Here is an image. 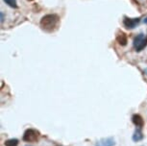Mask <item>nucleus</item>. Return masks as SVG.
<instances>
[{
    "label": "nucleus",
    "instance_id": "obj_1",
    "mask_svg": "<svg viewBox=\"0 0 147 146\" xmlns=\"http://www.w3.org/2000/svg\"><path fill=\"white\" fill-rule=\"evenodd\" d=\"M59 21H60V17L57 15H54V13H52V15H46L41 18L40 27L44 31L52 32L57 27Z\"/></svg>",
    "mask_w": 147,
    "mask_h": 146
},
{
    "label": "nucleus",
    "instance_id": "obj_2",
    "mask_svg": "<svg viewBox=\"0 0 147 146\" xmlns=\"http://www.w3.org/2000/svg\"><path fill=\"white\" fill-rule=\"evenodd\" d=\"M40 132L35 129H28L23 135V140L26 142H36L40 139Z\"/></svg>",
    "mask_w": 147,
    "mask_h": 146
},
{
    "label": "nucleus",
    "instance_id": "obj_3",
    "mask_svg": "<svg viewBox=\"0 0 147 146\" xmlns=\"http://www.w3.org/2000/svg\"><path fill=\"white\" fill-rule=\"evenodd\" d=\"M147 45V36L144 37L143 34L138 35L134 40V47L138 52H140L143 50Z\"/></svg>",
    "mask_w": 147,
    "mask_h": 146
},
{
    "label": "nucleus",
    "instance_id": "obj_4",
    "mask_svg": "<svg viewBox=\"0 0 147 146\" xmlns=\"http://www.w3.org/2000/svg\"><path fill=\"white\" fill-rule=\"evenodd\" d=\"M140 18H129V17H124L123 23L127 29H134L136 26L140 23Z\"/></svg>",
    "mask_w": 147,
    "mask_h": 146
},
{
    "label": "nucleus",
    "instance_id": "obj_5",
    "mask_svg": "<svg viewBox=\"0 0 147 146\" xmlns=\"http://www.w3.org/2000/svg\"><path fill=\"white\" fill-rule=\"evenodd\" d=\"M132 121L133 123L137 126L138 128H142L143 125H144V121H143V118L141 117V115L140 114H134L132 117Z\"/></svg>",
    "mask_w": 147,
    "mask_h": 146
},
{
    "label": "nucleus",
    "instance_id": "obj_6",
    "mask_svg": "<svg viewBox=\"0 0 147 146\" xmlns=\"http://www.w3.org/2000/svg\"><path fill=\"white\" fill-rule=\"evenodd\" d=\"M115 141L113 137H107V139H103L99 143H97L96 146H115Z\"/></svg>",
    "mask_w": 147,
    "mask_h": 146
},
{
    "label": "nucleus",
    "instance_id": "obj_7",
    "mask_svg": "<svg viewBox=\"0 0 147 146\" xmlns=\"http://www.w3.org/2000/svg\"><path fill=\"white\" fill-rule=\"evenodd\" d=\"M116 40H117V42L122 46H125L127 44V37L123 32L118 33L117 37H116Z\"/></svg>",
    "mask_w": 147,
    "mask_h": 146
},
{
    "label": "nucleus",
    "instance_id": "obj_8",
    "mask_svg": "<svg viewBox=\"0 0 147 146\" xmlns=\"http://www.w3.org/2000/svg\"><path fill=\"white\" fill-rule=\"evenodd\" d=\"M143 139V135H142V132H141L140 128H138L137 130L135 131L134 135H133V140L136 142L138 141H140L141 139Z\"/></svg>",
    "mask_w": 147,
    "mask_h": 146
},
{
    "label": "nucleus",
    "instance_id": "obj_9",
    "mask_svg": "<svg viewBox=\"0 0 147 146\" xmlns=\"http://www.w3.org/2000/svg\"><path fill=\"white\" fill-rule=\"evenodd\" d=\"M18 140L16 139H11L5 141V146H18Z\"/></svg>",
    "mask_w": 147,
    "mask_h": 146
},
{
    "label": "nucleus",
    "instance_id": "obj_10",
    "mask_svg": "<svg viewBox=\"0 0 147 146\" xmlns=\"http://www.w3.org/2000/svg\"><path fill=\"white\" fill-rule=\"evenodd\" d=\"M4 2L6 4L9 5L10 7H12V8H18V5H16V0H4Z\"/></svg>",
    "mask_w": 147,
    "mask_h": 146
},
{
    "label": "nucleus",
    "instance_id": "obj_11",
    "mask_svg": "<svg viewBox=\"0 0 147 146\" xmlns=\"http://www.w3.org/2000/svg\"><path fill=\"white\" fill-rule=\"evenodd\" d=\"M4 20V15H3V13H1V22H3Z\"/></svg>",
    "mask_w": 147,
    "mask_h": 146
},
{
    "label": "nucleus",
    "instance_id": "obj_12",
    "mask_svg": "<svg viewBox=\"0 0 147 146\" xmlns=\"http://www.w3.org/2000/svg\"><path fill=\"white\" fill-rule=\"evenodd\" d=\"M144 72H145V73L147 74V69H145V70H144Z\"/></svg>",
    "mask_w": 147,
    "mask_h": 146
}]
</instances>
